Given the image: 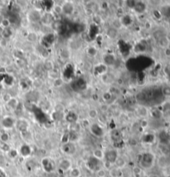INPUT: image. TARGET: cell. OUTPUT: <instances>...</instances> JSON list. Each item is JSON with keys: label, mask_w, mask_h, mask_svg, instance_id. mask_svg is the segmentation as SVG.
I'll return each mask as SVG.
<instances>
[{"label": "cell", "mask_w": 170, "mask_h": 177, "mask_svg": "<svg viewBox=\"0 0 170 177\" xmlns=\"http://www.w3.org/2000/svg\"><path fill=\"white\" fill-rule=\"evenodd\" d=\"M154 161H155L154 156L150 152H145L140 155V158L139 160V166L143 170H148L154 166Z\"/></svg>", "instance_id": "obj_1"}, {"label": "cell", "mask_w": 170, "mask_h": 177, "mask_svg": "<svg viewBox=\"0 0 170 177\" xmlns=\"http://www.w3.org/2000/svg\"><path fill=\"white\" fill-rule=\"evenodd\" d=\"M86 81L83 78L76 79L71 83V88L75 92H81V91L85 90L86 88Z\"/></svg>", "instance_id": "obj_2"}, {"label": "cell", "mask_w": 170, "mask_h": 177, "mask_svg": "<svg viewBox=\"0 0 170 177\" xmlns=\"http://www.w3.org/2000/svg\"><path fill=\"white\" fill-rule=\"evenodd\" d=\"M61 150L63 154L66 156H73L76 152V146L74 141H66L61 147Z\"/></svg>", "instance_id": "obj_3"}, {"label": "cell", "mask_w": 170, "mask_h": 177, "mask_svg": "<svg viewBox=\"0 0 170 177\" xmlns=\"http://www.w3.org/2000/svg\"><path fill=\"white\" fill-rule=\"evenodd\" d=\"M57 167L58 170H61L63 173L68 172L69 170L73 167L72 161V160H70L69 158H62V160L59 161Z\"/></svg>", "instance_id": "obj_4"}, {"label": "cell", "mask_w": 170, "mask_h": 177, "mask_svg": "<svg viewBox=\"0 0 170 177\" xmlns=\"http://www.w3.org/2000/svg\"><path fill=\"white\" fill-rule=\"evenodd\" d=\"M16 120L12 116H5L1 120V125L6 130H11L15 127Z\"/></svg>", "instance_id": "obj_5"}, {"label": "cell", "mask_w": 170, "mask_h": 177, "mask_svg": "<svg viewBox=\"0 0 170 177\" xmlns=\"http://www.w3.org/2000/svg\"><path fill=\"white\" fill-rule=\"evenodd\" d=\"M86 166L90 170H92V171H94V172L97 171L99 169L102 168L101 161H99V160L95 159V158L93 157L92 156H91V157H89V159H88V161H87Z\"/></svg>", "instance_id": "obj_6"}, {"label": "cell", "mask_w": 170, "mask_h": 177, "mask_svg": "<svg viewBox=\"0 0 170 177\" xmlns=\"http://www.w3.org/2000/svg\"><path fill=\"white\" fill-rule=\"evenodd\" d=\"M118 156H119V154H118L117 150L110 149V150H107L105 152V159H104V161L114 165V163L116 162Z\"/></svg>", "instance_id": "obj_7"}, {"label": "cell", "mask_w": 170, "mask_h": 177, "mask_svg": "<svg viewBox=\"0 0 170 177\" xmlns=\"http://www.w3.org/2000/svg\"><path fill=\"white\" fill-rule=\"evenodd\" d=\"M41 164H42V166L43 168L44 171L47 172V173H51L54 170V162L49 157H44V158H42V161H41Z\"/></svg>", "instance_id": "obj_8"}, {"label": "cell", "mask_w": 170, "mask_h": 177, "mask_svg": "<svg viewBox=\"0 0 170 177\" xmlns=\"http://www.w3.org/2000/svg\"><path fill=\"white\" fill-rule=\"evenodd\" d=\"M55 17L53 13L50 12H46L43 14H42V18H41V22L42 23V25L46 26V27H50L52 24V22H54Z\"/></svg>", "instance_id": "obj_9"}, {"label": "cell", "mask_w": 170, "mask_h": 177, "mask_svg": "<svg viewBox=\"0 0 170 177\" xmlns=\"http://www.w3.org/2000/svg\"><path fill=\"white\" fill-rule=\"evenodd\" d=\"M28 19L30 22L36 24L37 22H41V18H42V13L41 11L37 10V9H33L28 13Z\"/></svg>", "instance_id": "obj_10"}, {"label": "cell", "mask_w": 170, "mask_h": 177, "mask_svg": "<svg viewBox=\"0 0 170 177\" xmlns=\"http://www.w3.org/2000/svg\"><path fill=\"white\" fill-rule=\"evenodd\" d=\"M90 130H91V133L97 137H103L104 134H105V131L103 129V127L98 123H92V124H91L90 125Z\"/></svg>", "instance_id": "obj_11"}, {"label": "cell", "mask_w": 170, "mask_h": 177, "mask_svg": "<svg viewBox=\"0 0 170 177\" xmlns=\"http://www.w3.org/2000/svg\"><path fill=\"white\" fill-rule=\"evenodd\" d=\"M16 128L18 129V131H19L20 133H24L27 131L28 130L29 123L24 118H19L16 121V124H15Z\"/></svg>", "instance_id": "obj_12"}, {"label": "cell", "mask_w": 170, "mask_h": 177, "mask_svg": "<svg viewBox=\"0 0 170 177\" xmlns=\"http://www.w3.org/2000/svg\"><path fill=\"white\" fill-rule=\"evenodd\" d=\"M62 14L67 16V17L72 15L74 11H75V7H74L72 3H71V2H65L64 4H62Z\"/></svg>", "instance_id": "obj_13"}, {"label": "cell", "mask_w": 170, "mask_h": 177, "mask_svg": "<svg viewBox=\"0 0 170 177\" xmlns=\"http://www.w3.org/2000/svg\"><path fill=\"white\" fill-rule=\"evenodd\" d=\"M146 9H147V5L145 3L141 2V1H136L134 8L132 10L138 14H141L146 11Z\"/></svg>", "instance_id": "obj_14"}, {"label": "cell", "mask_w": 170, "mask_h": 177, "mask_svg": "<svg viewBox=\"0 0 170 177\" xmlns=\"http://www.w3.org/2000/svg\"><path fill=\"white\" fill-rule=\"evenodd\" d=\"M32 147L29 146L28 144L27 143H24L22 144L21 147H20V149L18 151V153L20 155L23 156V157H28V156H30L31 154H32Z\"/></svg>", "instance_id": "obj_15"}, {"label": "cell", "mask_w": 170, "mask_h": 177, "mask_svg": "<svg viewBox=\"0 0 170 177\" xmlns=\"http://www.w3.org/2000/svg\"><path fill=\"white\" fill-rule=\"evenodd\" d=\"M108 176L110 177H124L125 174L123 172V170L119 169L116 166H113L110 170H108Z\"/></svg>", "instance_id": "obj_16"}, {"label": "cell", "mask_w": 170, "mask_h": 177, "mask_svg": "<svg viewBox=\"0 0 170 177\" xmlns=\"http://www.w3.org/2000/svg\"><path fill=\"white\" fill-rule=\"evenodd\" d=\"M103 61H104V65L110 66L116 64V58L114 55L106 54L103 56Z\"/></svg>", "instance_id": "obj_17"}, {"label": "cell", "mask_w": 170, "mask_h": 177, "mask_svg": "<svg viewBox=\"0 0 170 177\" xmlns=\"http://www.w3.org/2000/svg\"><path fill=\"white\" fill-rule=\"evenodd\" d=\"M136 113H137V115L139 118H146V117H148V114H149L148 109L145 107V105H139V106H138L137 109H136Z\"/></svg>", "instance_id": "obj_18"}, {"label": "cell", "mask_w": 170, "mask_h": 177, "mask_svg": "<svg viewBox=\"0 0 170 177\" xmlns=\"http://www.w3.org/2000/svg\"><path fill=\"white\" fill-rule=\"evenodd\" d=\"M65 120L69 123L70 124L74 123H77V120H78V115L76 114V113L73 112V111H70L69 113H66V115L65 116Z\"/></svg>", "instance_id": "obj_19"}, {"label": "cell", "mask_w": 170, "mask_h": 177, "mask_svg": "<svg viewBox=\"0 0 170 177\" xmlns=\"http://www.w3.org/2000/svg\"><path fill=\"white\" fill-rule=\"evenodd\" d=\"M92 156L95 157V159L99 160L101 161H103L104 159H105V152L102 149H95V150H93V152H92Z\"/></svg>", "instance_id": "obj_20"}, {"label": "cell", "mask_w": 170, "mask_h": 177, "mask_svg": "<svg viewBox=\"0 0 170 177\" xmlns=\"http://www.w3.org/2000/svg\"><path fill=\"white\" fill-rule=\"evenodd\" d=\"M127 165V161L125 158H124L123 156H118V158L116 159V162L114 163V166H116L117 168H119V169H121V170H123L124 168Z\"/></svg>", "instance_id": "obj_21"}, {"label": "cell", "mask_w": 170, "mask_h": 177, "mask_svg": "<svg viewBox=\"0 0 170 177\" xmlns=\"http://www.w3.org/2000/svg\"><path fill=\"white\" fill-rule=\"evenodd\" d=\"M158 164L161 168H166L170 166V161H169L168 156L163 155L162 156H160L158 160Z\"/></svg>", "instance_id": "obj_22"}, {"label": "cell", "mask_w": 170, "mask_h": 177, "mask_svg": "<svg viewBox=\"0 0 170 177\" xmlns=\"http://www.w3.org/2000/svg\"><path fill=\"white\" fill-rule=\"evenodd\" d=\"M82 172L81 170L77 166H73L68 171V177H81Z\"/></svg>", "instance_id": "obj_23"}, {"label": "cell", "mask_w": 170, "mask_h": 177, "mask_svg": "<svg viewBox=\"0 0 170 177\" xmlns=\"http://www.w3.org/2000/svg\"><path fill=\"white\" fill-rule=\"evenodd\" d=\"M18 104H19V102H18V98L14 97H12L7 102V107L10 109H12V110H17V109L18 108Z\"/></svg>", "instance_id": "obj_24"}, {"label": "cell", "mask_w": 170, "mask_h": 177, "mask_svg": "<svg viewBox=\"0 0 170 177\" xmlns=\"http://www.w3.org/2000/svg\"><path fill=\"white\" fill-rule=\"evenodd\" d=\"M157 41H158V43H159V47H162V48H164V49H166V48L169 47L170 40L168 36H163V37H161L160 39H159Z\"/></svg>", "instance_id": "obj_25"}, {"label": "cell", "mask_w": 170, "mask_h": 177, "mask_svg": "<svg viewBox=\"0 0 170 177\" xmlns=\"http://www.w3.org/2000/svg\"><path fill=\"white\" fill-rule=\"evenodd\" d=\"M106 34H107V36H108L109 38H110V39H116V37H118L119 31L116 30V29L113 28L111 27H110L107 29Z\"/></svg>", "instance_id": "obj_26"}, {"label": "cell", "mask_w": 170, "mask_h": 177, "mask_svg": "<svg viewBox=\"0 0 170 177\" xmlns=\"http://www.w3.org/2000/svg\"><path fill=\"white\" fill-rule=\"evenodd\" d=\"M110 27L119 31V29L123 27V24H122V22H121V19H120V18H119V17H117V18H114L112 21H111V26H110Z\"/></svg>", "instance_id": "obj_27"}, {"label": "cell", "mask_w": 170, "mask_h": 177, "mask_svg": "<svg viewBox=\"0 0 170 177\" xmlns=\"http://www.w3.org/2000/svg\"><path fill=\"white\" fill-rule=\"evenodd\" d=\"M52 31L54 32H61L62 29V22L60 20H55L54 22H52V24L50 26Z\"/></svg>", "instance_id": "obj_28"}, {"label": "cell", "mask_w": 170, "mask_h": 177, "mask_svg": "<svg viewBox=\"0 0 170 177\" xmlns=\"http://www.w3.org/2000/svg\"><path fill=\"white\" fill-rule=\"evenodd\" d=\"M13 29L10 27H5V28L3 29V31H2V36L4 37V39H8V38H10L12 36H13Z\"/></svg>", "instance_id": "obj_29"}, {"label": "cell", "mask_w": 170, "mask_h": 177, "mask_svg": "<svg viewBox=\"0 0 170 177\" xmlns=\"http://www.w3.org/2000/svg\"><path fill=\"white\" fill-rule=\"evenodd\" d=\"M43 68L45 70H47V72H50L53 69H55L54 63L51 60H47V61H45V62H44Z\"/></svg>", "instance_id": "obj_30"}, {"label": "cell", "mask_w": 170, "mask_h": 177, "mask_svg": "<svg viewBox=\"0 0 170 177\" xmlns=\"http://www.w3.org/2000/svg\"><path fill=\"white\" fill-rule=\"evenodd\" d=\"M121 133H120V131L117 130V129H115V130H113L111 133H110V137H111V139H112L114 141H118L120 140V138H121Z\"/></svg>", "instance_id": "obj_31"}, {"label": "cell", "mask_w": 170, "mask_h": 177, "mask_svg": "<svg viewBox=\"0 0 170 177\" xmlns=\"http://www.w3.org/2000/svg\"><path fill=\"white\" fill-rule=\"evenodd\" d=\"M59 56L63 60H68L71 57V51H69L68 49H62L60 51Z\"/></svg>", "instance_id": "obj_32"}, {"label": "cell", "mask_w": 170, "mask_h": 177, "mask_svg": "<svg viewBox=\"0 0 170 177\" xmlns=\"http://www.w3.org/2000/svg\"><path fill=\"white\" fill-rule=\"evenodd\" d=\"M143 173V169L139 166H134L132 168V174L136 177H139Z\"/></svg>", "instance_id": "obj_33"}, {"label": "cell", "mask_w": 170, "mask_h": 177, "mask_svg": "<svg viewBox=\"0 0 170 177\" xmlns=\"http://www.w3.org/2000/svg\"><path fill=\"white\" fill-rule=\"evenodd\" d=\"M162 113L164 116L170 117V102H167L163 104Z\"/></svg>", "instance_id": "obj_34"}, {"label": "cell", "mask_w": 170, "mask_h": 177, "mask_svg": "<svg viewBox=\"0 0 170 177\" xmlns=\"http://www.w3.org/2000/svg\"><path fill=\"white\" fill-rule=\"evenodd\" d=\"M98 115H99V113L98 110L95 109H91L88 112V117L90 119H95L97 118Z\"/></svg>", "instance_id": "obj_35"}, {"label": "cell", "mask_w": 170, "mask_h": 177, "mask_svg": "<svg viewBox=\"0 0 170 177\" xmlns=\"http://www.w3.org/2000/svg\"><path fill=\"white\" fill-rule=\"evenodd\" d=\"M120 19H121V22L123 25L129 26L130 25L131 22H132V19H131L130 16H129V15H124L123 17L120 18Z\"/></svg>", "instance_id": "obj_36"}, {"label": "cell", "mask_w": 170, "mask_h": 177, "mask_svg": "<svg viewBox=\"0 0 170 177\" xmlns=\"http://www.w3.org/2000/svg\"><path fill=\"white\" fill-rule=\"evenodd\" d=\"M48 76H49L50 79L54 80L58 79V78H60V74H59V71H58V70H57L56 69H53L51 71L48 72Z\"/></svg>", "instance_id": "obj_37"}, {"label": "cell", "mask_w": 170, "mask_h": 177, "mask_svg": "<svg viewBox=\"0 0 170 177\" xmlns=\"http://www.w3.org/2000/svg\"><path fill=\"white\" fill-rule=\"evenodd\" d=\"M27 39L30 42H35L37 40V35L36 33L32 32V33H29L28 35L27 36Z\"/></svg>", "instance_id": "obj_38"}, {"label": "cell", "mask_w": 170, "mask_h": 177, "mask_svg": "<svg viewBox=\"0 0 170 177\" xmlns=\"http://www.w3.org/2000/svg\"><path fill=\"white\" fill-rule=\"evenodd\" d=\"M95 175H96V176L97 177H106L107 176V175H108V171L105 170L104 168H101V169H99L97 171H95Z\"/></svg>", "instance_id": "obj_39"}, {"label": "cell", "mask_w": 170, "mask_h": 177, "mask_svg": "<svg viewBox=\"0 0 170 177\" xmlns=\"http://www.w3.org/2000/svg\"><path fill=\"white\" fill-rule=\"evenodd\" d=\"M51 9L53 10V13L57 15L62 14V8L60 4H54Z\"/></svg>", "instance_id": "obj_40"}, {"label": "cell", "mask_w": 170, "mask_h": 177, "mask_svg": "<svg viewBox=\"0 0 170 177\" xmlns=\"http://www.w3.org/2000/svg\"><path fill=\"white\" fill-rule=\"evenodd\" d=\"M9 134L7 133H3L0 135V141H2L3 143H7V141H9Z\"/></svg>", "instance_id": "obj_41"}, {"label": "cell", "mask_w": 170, "mask_h": 177, "mask_svg": "<svg viewBox=\"0 0 170 177\" xmlns=\"http://www.w3.org/2000/svg\"><path fill=\"white\" fill-rule=\"evenodd\" d=\"M63 84H64V81H63V80L61 77L57 79V80H53V86L56 87V88H59V87L62 86Z\"/></svg>", "instance_id": "obj_42"}, {"label": "cell", "mask_w": 170, "mask_h": 177, "mask_svg": "<svg viewBox=\"0 0 170 177\" xmlns=\"http://www.w3.org/2000/svg\"><path fill=\"white\" fill-rule=\"evenodd\" d=\"M71 125V130H72V133H76L80 129V124H78L77 123H74L70 124Z\"/></svg>", "instance_id": "obj_43"}, {"label": "cell", "mask_w": 170, "mask_h": 177, "mask_svg": "<svg viewBox=\"0 0 170 177\" xmlns=\"http://www.w3.org/2000/svg\"><path fill=\"white\" fill-rule=\"evenodd\" d=\"M135 51H139V52H142V51H145V46L144 44L142 43H139L136 45L135 47Z\"/></svg>", "instance_id": "obj_44"}, {"label": "cell", "mask_w": 170, "mask_h": 177, "mask_svg": "<svg viewBox=\"0 0 170 177\" xmlns=\"http://www.w3.org/2000/svg\"><path fill=\"white\" fill-rule=\"evenodd\" d=\"M8 154H9V156H11L12 158H15V157H17V156L19 155L18 151H16L14 149H10V150L8 151Z\"/></svg>", "instance_id": "obj_45"}, {"label": "cell", "mask_w": 170, "mask_h": 177, "mask_svg": "<svg viewBox=\"0 0 170 177\" xmlns=\"http://www.w3.org/2000/svg\"><path fill=\"white\" fill-rule=\"evenodd\" d=\"M0 24L4 27V28H5V27H10V25H11L7 18H3V19H2V22H1Z\"/></svg>", "instance_id": "obj_46"}, {"label": "cell", "mask_w": 170, "mask_h": 177, "mask_svg": "<svg viewBox=\"0 0 170 177\" xmlns=\"http://www.w3.org/2000/svg\"><path fill=\"white\" fill-rule=\"evenodd\" d=\"M111 98H112V94H110V93H109V92H106V93L103 94V99L105 102H108L109 100H110Z\"/></svg>", "instance_id": "obj_47"}, {"label": "cell", "mask_w": 170, "mask_h": 177, "mask_svg": "<svg viewBox=\"0 0 170 177\" xmlns=\"http://www.w3.org/2000/svg\"><path fill=\"white\" fill-rule=\"evenodd\" d=\"M135 2L136 1H126L125 2V5H126L127 7H129L130 9H133L134 7V4H135Z\"/></svg>", "instance_id": "obj_48"}, {"label": "cell", "mask_w": 170, "mask_h": 177, "mask_svg": "<svg viewBox=\"0 0 170 177\" xmlns=\"http://www.w3.org/2000/svg\"><path fill=\"white\" fill-rule=\"evenodd\" d=\"M11 98H12V96L9 94H5L4 95V97H3V98H4V101H5V102H6V103H7V102L8 101V100H9V99H10Z\"/></svg>", "instance_id": "obj_49"}, {"label": "cell", "mask_w": 170, "mask_h": 177, "mask_svg": "<svg viewBox=\"0 0 170 177\" xmlns=\"http://www.w3.org/2000/svg\"><path fill=\"white\" fill-rule=\"evenodd\" d=\"M164 53H165V55H166L167 56H170V48H166L165 49V51H164Z\"/></svg>", "instance_id": "obj_50"}, {"label": "cell", "mask_w": 170, "mask_h": 177, "mask_svg": "<svg viewBox=\"0 0 170 177\" xmlns=\"http://www.w3.org/2000/svg\"><path fill=\"white\" fill-rule=\"evenodd\" d=\"M150 177H161V176H159V175H153V176H151Z\"/></svg>", "instance_id": "obj_51"}, {"label": "cell", "mask_w": 170, "mask_h": 177, "mask_svg": "<svg viewBox=\"0 0 170 177\" xmlns=\"http://www.w3.org/2000/svg\"><path fill=\"white\" fill-rule=\"evenodd\" d=\"M1 113H2V108L0 107V115H1Z\"/></svg>", "instance_id": "obj_52"}, {"label": "cell", "mask_w": 170, "mask_h": 177, "mask_svg": "<svg viewBox=\"0 0 170 177\" xmlns=\"http://www.w3.org/2000/svg\"><path fill=\"white\" fill-rule=\"evenodd\" d=\"M164 177H170V174H169V175H166Z\"/></svg>", "instance_id": "obj_53"}, {"label": "cell", "mask_w": 170, "mask_h": 177, "mask_svg": "<svg viewBox=\"0 0 170 177\" xmlns=\"http://www.w3.org/2000/svg\"><path fill=\"white\" fill-rule=\"evenodd\" d=\"M2 19H3V18H1V17H0V23H1V22H2Z\"/></svg>", "instance_id": "obj_54"}]
</instances>
